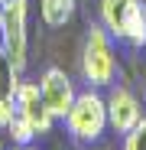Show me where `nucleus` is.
I'll return each mask as SVG.
<instances>
[{
  "mask_svg": "<svg viewBox=\"0 0 146 150\" xmlns=\"http://www.w3.org/2000/svg\"><path fill=\"white\" fill-rule=\"evenodd\" d=\"M13 150H36L33 144H13Z\"/></svg>",
  "mask_w": 146,
  "mask_h": 150,
  "instance_id": "f8f14e48",
  "label": "nucleus"
},
{
  "mask_svg": "<svg viewBox=\"0 0 146 150\" xmlns=\"http://www.w3.org/2000/svg\"><path fill=\"white\" fill-rule=\"evenodd\" d=\"M140 117H143L140 98H136L127 85H114V88L107 91V124H110V131L127 134Z\"/></svg>",
  "mask_w": 146,
  "mask_h": 150,
  "instance_id": "0eeeda50",
  "label": "nucleus"
},
{
  "mask_svg": "<svg viewBox=\"0 0 146 150\" xmlns=\"http://www.w3.org/2000/svg\"><path fill=\"white\" fill-rule=\"evenodd\" d=\"M143 95H146V72H143Z\"/></svg>",
  "mask_w": 146,
  "mask_h": 150,
  "instance_id": "4468645a",
  "label": "nucleus"
},
{
  "mask_svg": "<svg viewBox=\"0 0 146 150\" xmlns=\"http://www.w3.org/2000/svg\"><path fill=\"white\" fill-rule=\"evenodd\" d=\"M101 26L130 49L146 46V4L143 0H97Z\"/></svg>",
  "mask_w": 146,
  "mask_h": 150,
  "instance_id": "f257e3e1",
  "label": "nucleus"
},
{
  "mask_svg": "<svg viewBox=\"0 0 146 150\" xmlns=\"http://www.w3.org/2000/svg\"><path fill=\"white\" fill-rule=\"evenodd\" d=\"M16 111L29 121V127L36 131V137L49 134V131H52V124L59 121L52 111H49V105L42 101L39 82H26V79H23V85H20V91H16Z\"/></svg>",
  "mask_w": 146,
  "mask_h": 150,
  "instance_id": "423d86ee",
  "label": "nucleus"
},
{
  "mask_svg": "<svg viewBox=\"0 0 146 150\" xmlns=\"http://www.w3.org/2000/svg\"><path fill=\"white\" fill-rule=\"evenodd\" d=\"M81 79L91 88H107L117 79V52H114V36L97 23H88L85 46H81Z\"/></svg>",
  "mask_w": 146,
  "mask_h": 150,
  "instance_id": "7ed1b4c3",
  "label": "nucleus"
},
{
  "mask_svg": "<svg viewBox=\"0 0 146 150\" xmlns=\"http://www.w3.org/2000/svg\"><path fill=\"white\" fill-rule=\"evenodd\" d=\"M75 10H78V0H39V16H42L45 26H52V30L68 26Z\"/></svg>",
  "mask_w": 146,
  "mask_h": 150,
  "instance_id": "1a4fd4ad",
  "label": "nucleus"
},
{
  "mask_svg": "<svg viewBox=\"0 0 146 150\" xmlns=\"http://www.w3.org/2000/svg\"><path fill=\"white\" fill-rule=\"evenodd\" d=\"M120 150H146V114L124 134V147Z\"/></svg>",
  "mask_w": 146,
  "mask_h": 150,
  "instance_id": "9b49d317",
  "label": "nucleus"
},
{
  "mask_svg": "<svg viewBox=\"0 0 146 150\" xmlns=\"http://www.w3.org/2000/svg\"><path fill=\"white\" fill-rule=\"evenodd\" d=\"M3 134L13 140V144H33L36 140V131L29 127V121L26 117H23L16 108H13V114H10V121L3 124Z\"/></svg>",
  "mask_w": 146,
  "mask_h": 150,
  "instance_id": "9d476101",
  "label": "nucleus"
},
{
  "mask_svg": "<svg viewBox=\"0 0 146 150\" xmlns=\"http://www.w3.org/2000/svg\"><path fill=\"white\" fill-rule=\"evenodd\" d=\"M20 85H23V72L13 65V59L3 52V46H0V127L10 121V114L16 108Z\"/></svg>",
  "mask_w": 146,
  "mask_h": 150,
  "instance_id": "6e6552de",
  "label": "nucleus"
},
{
  "mask_svg": "<svg viewBox=\"0 0 146 150\" xmlns=\"http://www.w3.org/2000/svg\"><path fill=\"white\" fill-rule=\"evenodd\" d=\"M65 121V131L71 140L78 144H97L104 137V131L110 127L107 124V98L97 91V88H85L75 95V101H71L68 114L62 117Z\"/></svg>",
  "mask_w": 146,
  "mask_h": 150,
  "instance_id": "f03ea898",
  "label": "nucleus"
},
{
  "mask_svg": "<svg viewBox=\"0 0 146 150\" xmlns=\"http://www.w3.org/2000/svg\"><path fill=\"white\" fill-rule=\"evenodd\" d=\"M0 33H3V13H0Z\"/></svg>",
  "mask_w": 146,
  "mask_h": 150,
  "instance_id": "2eb2a0df",
  "label": "nucleus"
},
{
  "mask_svg": "<svg viewBox=\"0 0 146 150\" xmlns=\"http://www.w3.org/2000/svg\"><path fill=\"white\" fill-rule=\"evenodd\" d=\"M39 95H42V101L49 105V111H52L55 117H65L68 108H71V101H75V95H78V88H75V82L68 79L65 69L49 65L39 75Z\"/></svg>",
  "mask_w": 146,
  "mask_h": 150,
  "instance_id": "39448f33",
  "label": "nucleus"
},
{
  "mask_svg": "<svg viewBox=\"0 0 146 150\" xmlns=\"http://www.w3.org/2000/svg\"><path fill=\"white\" fill-rule=\"evenodd\" d=\"M3 33H0V46L13 59V65L23 72L29 59V0H7L3 7Z\"/></svg>",
  "mask_w": 146,
  "mask_h": 150,
  "instance_id": "20e7f679",
  "label": "nucleus"
},
{
  "mask_svg": "<svg viewBox=\"0 0 146 150\" xmlns=\"http://www.w3.org/2000/svg\"><path fill=\"white\" fill-rule=\"evenodd\" d=\"M0 150H3V127H0Z\"/></svg>",
  "mask_w": 146,
  "mask_h": 150,
  "instance_id": "ddd939ff",
  "label": "nucleus"
}]
</instances>
